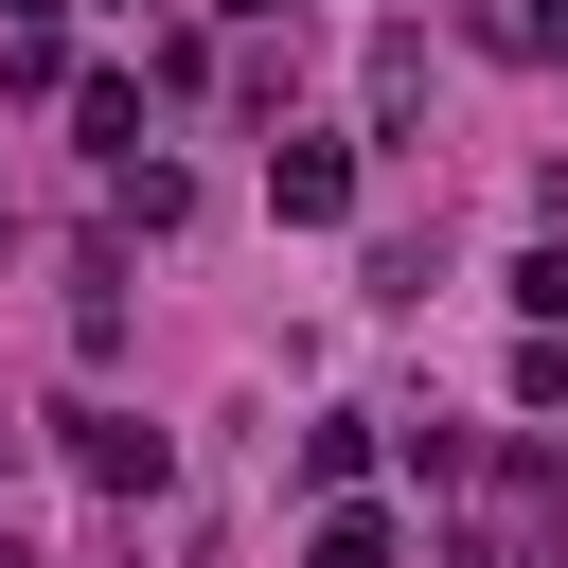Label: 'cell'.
I'll return each mask as SVG.
<instances>
[{
	"label": "cell",
	"mask_w": 568,
	"mask_h": 568,
	"mask_svg": "<svg viewBox=\"0 0 568 568\" xmlns=\"http://www.w3.org/2000/svg\"><path fill=\"white\" fill-rule=\"evenodd\" d=\"M266 195L320 231V213H355V160H337V142H266Z\"/></svg>",
	"instance_id": "cell-1"
},
{
	"label": "cell",
	"mask_w": 568,
	"mask_h": 568,
	"mask_svg": "<svg viewBox=\"0 0 568 568\" xmlns=\"http://www.w3.org/2000/svg\"><path fill=\"white\" fill-rule=\"evenodd\" d=\"M515 302H532V320L568 337V248H532V266H515Z\"/></svg>",
	"instance_id": "cell-5"
},
{
	"label": "cell",
	"mask_w": 568,
	"mask_h": 568,
	"mask_svg": "<svg viewBox=\"0 0 568 568\" xmlns=\"http://www.w3.org/2000/svg\"><path fill=\"white\" fill-rule=\"evenodd\" d=\"M71 462H89L106 497H142V479H160V426H124V408H71Z\"/></svg>",
	"instance_id": "cell-2"
},
{
	"label": "cell",
	"mask_w": 568,
	"mask_h": 568,
	"mask_svg": "<svg viewBox=\"0 0 568 568\" xmlns=\"http://www.w3.org/2000/svg\"><path fill=\"white\" fill-rule=\"evenodd\" d=\"M302 568H390V515H320V550Z\"/></svg>",
	"instance_id": "cell-4"
},
{
	"label": "cell",
	"mask_w": 568,
	"mask_h": 568,
	"mask_svg": "<svg viewBox=\"0 0 568 568\" xmlns=\"http://www.w3.org/2000/svg\"><path fill=\"white\" fill-rule=\"evenodd\" d=\"M373 124H426V36H373Z\"/></svg>",
	"instance_id": "cell-3"
}]
</instances>
